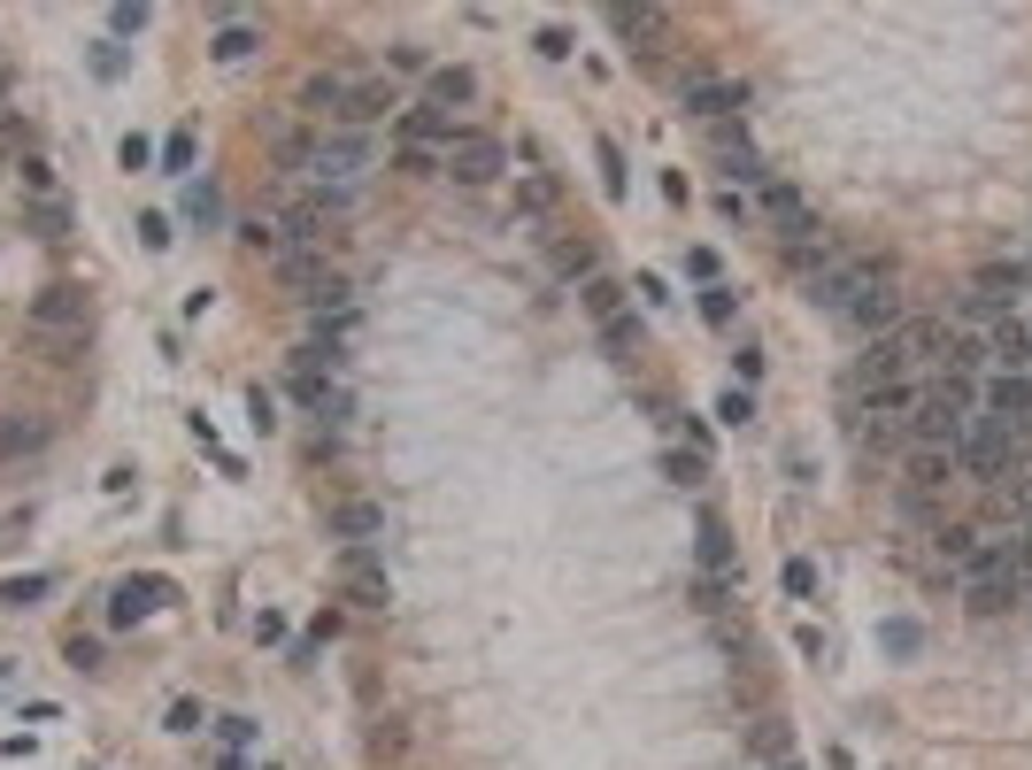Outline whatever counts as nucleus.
<instances>
[{"mask_svg": "<svg viewBox=\"0 0 1032 770\" xmlns=\"http://www.w3.org/2000/svg\"><path fill=\"white\" fill-rule=\"evenodd\" d=\"M709 154L724 162V177H747V185H763V154L747 147L732 124H716V132H709Z\"/></svg>", "mask_w": 1032, "mask_h": 770, "instance_id": "13", "label": "nucleus"}, {"mask_svg": "<svg viewBox=\"0 0 1032 770\" xmlns=\"http://www.w3.org/2000/svg\"><path fill=\"white\" fill-rule=\"evenodd\" d=\"M39 448H47V424H39V417H16V409H8V417H0V462L39 455Z\"/></svg>", "mask_w": 1032, "mask_h": 770, "instance_id": "18", "label": "nucleus"}, {"mask_svg": "<svg viewBox=\"0 0 1032 770\" xmlns=\"http://www.w3.org/2000/svg\"><path fill=\"white\" fill-rule=\"evenodd\" d=\"M894 355H901V370H925V362H948V331L932 324V316H901L894 331H878Z\"/></svg>", "mask_w": 1032, "mask_h": 770, "instance_id": "5", "label": "nucleus"}, {"mask_svg": "<svg viewBox=\"0 0 1032 770\" xmlns=\"http://www.w3.org/2000/svg\"><path fill=\"white\" fill-rule=\"evenodd\" d=\"M539 54H547V62H563V54H570V31H555V23H547V31H539Z\"/></svg>", "mask_w": 1032, "mask_h": 770, "instance_id": "38", "label": "nucleus"}, {"mask_svg": "<svg viewBox=\"0 0 1032 770\" xmlns=\"http://www.w3.org/2000/svg\"><path fill=\"white\" fill-rule=\"evenodd\" d=\"M340 594L354 609H385L393 602V578L378 563V547H340Z\"/></svg>", "mask_w": 1032, "mask_h": 770, "instance_id": "3", "label": "nucleus"}, {"mask_svg": "<svg viewBox=\"0 0 1032 770\" xmlns=\"http://www.w3.org/2000/svg\"><path fill=\"white\" fill-rule=\"evenodd\" d=\"M778 770H794V763H778Z\"/></svg>", "mask_w": 1032, "mask_h": 770, "instance_id": "40", "label": "nucleus"}, {"mask_svg": "<svg viewBox=\"0 0 1032 770\" xmlns=\"http://www.w3.org/2000/svg\"><path fill=\"white\" fill-rule=\"evenodd\" d=\"M987 355L1002 362V378H1032V331L1018 324V316H1002L994 324V339H987Z\"/></svg>", "mask_w": 1032, "mask_h": 770, "instance_id": "10", "label": "nucleus"}, {"mask_svg": "<svg viewBox=\"0 0 1032 770\" xmlns=\"http://www.w3.org/2000/svg\"><path fill=\"white\" fill-rule=\"evenodd\" d=\"M393 170H416V177H432V170H447V154H440V147H401V154H393Z\"/></svg>", "mask_w": 1032, "mask_h": 770, "instance_id": "30", "label": "nucleus"}, {"mask_svg": "<svg viewBox=\"0 0 1032 770\" xmlns=\"http://www.w3.org/2000/svg\"><path fill=\"white\" fill-rule=\"evenodd\" d=\"M732 308H740L732 286H709V294H701V316H709V324H732Z\"/></svg>", "mask_w": 1032, "mask_h": 770, "instance_id": "31", "label": "nucleus"}, {"mask_svg": "<svg viewBox=\"0 0 1032 770\" xmlns=\"http://www.w3.org/2000/svg\"><path fill=\"white\" fill-rule=\"evenodd\" d=\"M216 54H224V62H247V54H255V31H247V23H224V31H216Z\"/></svg>", "mask_w": 1032, "mask_h": 770, "instance_id": "28", "label": "nucleus"}, {"mask_svg": "<svg viewBox=\"0 0 1032 770\" xmlns=\"http://www.w3.org/2000/svg\"><path fill=\"white\" fill-rule=\"evenodd\" d=\"M401 132H409V147H440L447 154V140H455V116H440V109H401Z\"/></svg>", "mask_w": 1032, "mask_h": 770, "instance_id": "16", "label": "nucleus"}, {"mask_svg": "<svg viewBox=\"0 0 1032 770\" xmlns=\"http://www.w3.org/2000/svg\"><path fill=\"white\" fill-rule=\"evenodd\" d=\"M0 162H8V170L31 162V124H23V116H0Z\"/></svg>", "mask_w": 1032, "mask_h": 770, "instance_id": "24", "label": "nucleus"}, {"mask_svg": "<svg viewBox=\"0 0 1032 770\" xmlns=\"http://www.w3.org/2000/svg\"><path fill=\"white\" fill-rule=\"evenodd\" d=\"M716 417H724V424H747V417H755V401H747V386H732V393L716 401Z\"/></svg>", "mask_w": 1032, "mask_h": 770, "instance_id": "33", "label": "nucleus"}, {"mask_svg": "<svg viewBox=\"0 0 1032 770\" xmlns=\"http://www.w3.org/2000/svg\"><path fill=\"white\" fill-rule=\"evenodd\" d=\"M747 101H755L747 78H693V85H687V109H693V116H709V124H732Z\"/></svg>", "mask_w": 1032, "mask_h": 770, "instance_id": "7", "label": "nucleus"}, {"mask_svg": "<svg viewBox=\"0 0 1032 770\" xmlns=\"http://www.w3.org/2000/svg\"><path fill=\"white\" fill-rule=\"evenodd\" d=\"M385 109H401V101H393V85H385V78H362V85H354V109H347V124H378Z\"/></svg>", "mask_w": 1032, "mask_h": 770, "instance_id": "21", "label": "nucleus"}, {"mask_svg": "<svg viewBox=\"0 0 1032 770\" xmlns=\"http://www.w3.org/2000/svg\"><path fill=\"white\" fill-rule=\"evenodd\" d=\"M47 586H54V578H8V586H0V602H8V609H23V602H39Z\"/></svg>", "mask_w": 1032, "mask_h": 770, "instance_id": "32", "label": "nucleus"}, {"mask_svg": "<svg viewBox=\"0 0 1032 770\" xmlns=\"http://www.w3.org/2000/svg\"><path fill=\"white\" fill-rule=\"evenodd\" d=\"M555 270L586 286V278H594V247H586V239H555Z\"/></svg>", "mask_w": 1032, "mask_h": 770, "instance_id": "25", "label": "nucleus"}, {"mask_svg": "<svg viewBox=\"0 0 1032 770\" xmlns=\"http://www.w3.org/2000/svg\"><path fill=\"white\" fill-rule=\"evenodd\" d=\"M332 532H340L347 547H378L385 509H378V501H340V509H332Z\"/></svg>", "mask_w": 1032, "mask_h": 770, "instance_id": "12", "label": "nucleus"}, {"mask_svg": "<svg viewBox=\"0 0 1032 770\" xmlns=\"http://www.w3.org/2000/svg\"><path fill=\"white\" fill-rule=\"evenodd\" d=\"M601 177H609V193H625V154L601 140Z\"/></svg>", "mask_w": 1032, "mask_h": 770, "instance_id": "37", "label": "nucleus"}, {"mask_svg": "<svg viewBox=\"0 0 1032 770\" xmlns=\"http://www.w3.org/2000/svg\"><path fill=\"white\" fill-rule=\"evenodd\" d=\"M309 177H317L324 193H332V185H354V177H362V140H354V132L317 140V147H309Z\"/></svg>", "mask_w": 1032, "mask_h": 770, "instance_id": "8", "label": "nucleus"}, {"mask_svg": "<svg viewBox=\"0 0 1032 770\" xmlns=\"http://www.w3.org/2000/svg\"><path fill=\"white\" fill-rule=\"evenodd\" d=\"M663 470H671V485H701V478H709V455H701V448H671Z\"/></svg>", "mask_w": 1032, "mask_h": 770, "instance_id": "26", "label": "nucleus"}, {"mask_svg": "<svg viewBox=\"0 0 1032 770\" xmlns=\"http://www.w3.org/2000/svg\"><path fill=\"white\" fill-rule=\"evenodd\" d=\"M763 224H771L786 247H809V239H817V208H809V193L786 185V177H763Z\"/></svg>", "mask_w": 1032, "mask_h": 770, "instance_id": "2", "label": "nucleus"}, {"mask_svg": "<svg viewBox=\"0 0 1032 770\" xmlns=\"http://www.w3.org/2000/svg\"><path fill=\"white\" fill-rule=\"evenodd\" d=\"M987 417L1025 432V417H1032V378H994V386H987Z\"/></svg>", "mask_w": 1032, "mask_h": 770, "instance_id": "14", "label": "nucleus"}, {"mask_svg": "<svg viewBox=\"0 0 1032 770\" xmlns=\"http://www.w3.org/2000/svg\"><path fill=\"white\" fill-rule=\"evenodd\" d=\"M23 232H39V239H70V201H62V193L23 201Z\"/></svg>", "mask_w": 1032, "mask_h": 770, "instance_id": "19", "label": "nucleus"}, {"mask_svg": "<svg viewBox=\"0 0 1032 770\" xmlns=\"http://www.w3.org/2000/svg\"><path fill=\"white\" fill-rule=\"evenodd\" d=\"M732 370H740V386H755V378H763V347H740Z\"/></svg>", "mask_w": 1032, "mask_h": 770, "instance_id": "36", "label": "nucleus"}, {"mask_svg": "<svg viewBox=\"0 0 1032 770\" xmlns=\"http://www.w3.org/2000/svg\"><path fill=\"white\" fill-rule=\"evenodd\" d=\"M609 23L625 39H663V8H609Z\"/></svg>", "mask_w": 1032, "mask_h": 770, "instance_id": "23", "label": "nucleus"}, {"mask_svg": "<svg viewBox=\"0 0 1032 770\" xmlns=\"http://www.w3.org/2000/svg\"><path fill=\"white\" fill-rule=\"evenodd\" d=\"M786 594L809 602V594H817V571H809V563H786Z\"/></svg>", "mask_w": 1032, "mask_h": 770, "instance_id": "35", "label": "nucleus"}, {"mask_svg": "<svg viewBox=\"0 0 1032 770\" xmlns=\"http://www.w3.org/2000/svg\"><path fill=\"white\" fill-rule=\"evenodd\" d=\"M85 316H93L85 286H39L31 294V324L39 331H85Z\"/></svg>", "mask_w": 1032, "mask_h": 770, "instance_id": "6", "label": "nucleus"}, {"mask_svg": "<svg viewBox=\"0 0 1032 770\" xmlns=\"http://www.w3.org/2000/svg\"><path fill=\"white\" fill-rule=\"evenodd\" d=\"M354 85H362L354 70H317V78L301 85V109H309V116H340V124H347V109H354Z\"/></svg>", "mask_w": 1032, "mask_h": 770, "instance_id": "9", "label": "nucleus"}, {"mask_svg": "<svg viewBox=\"0 0 1032 770\" xmlns=\"http://www.w3.org/2000/svg\"><path fill=\"white\" fill-rule=\"evenodd\" d=\"M601 347H609V355H632V347H640V316H617V324H601Z\"/></svg>", "mask_w": 1032, "mask_h": 770, "instance_id": "29", "label": "nucleus"}, {"mask_svg": "<svg viewBox=\"0 0 1032 770\" xmlns=\"http://www.w3.org/2000/svg\"><path fill=\"white\" fill-rule=\"evenodd\" d=\"M932 547H940V563H948L956 578H963V571H971V555H979L987 540H979L971 524H940V532H932Z\"/></svg>", "mask_w": 1032, "mask_h": 770, "instance_id": "20", "label": "nucleus"}, {"mask_svg": "<svg viewBox=\"0 0 1032 770\" xmlns=\"http://www.w3.org/2000/svg\"><path fill=\"white\" fill-rule=\"evenodd\" d=\"M163 602H171V586H155V578H132V586H116L109 616H116V624H140L147 609H163Z\"/></svg>", "mask_w": 1032, "mask_h": 770, "instance_id": "17", "label": "nucleus"}, {"mask_svg": "<svg viewBox=\"0 0 1032 770\" xmlns=\"http://www.w3.org/2000/svg\"><path fill=\"white\" fill-rule=\"evenodd\" d=\"M578 301H586V316H594V324H617V316H625V286H609V278H586V286H578Z\"/></svg>", "mask_w": 1032, "mask_h": 770, "instance_id": "22", "label": "nucleus"}, {"mask_svg": "<svg viewBox=\"0 0 1032 770\" xmlns=\"http://www.w3.org/2000/svg\"><path fill=\"white\" fill-rule=\"evenodd\" d=\"M163 162H171V170H185V162H193V132H171V147H163Z\"/></svg>", "mask_w": 1032, "mask_h": 770, "instance_id": "39", "label": "nucleus"}, {"mask_svg": "<svg viewBox=\"0 0 1032 770\" xmlns=\"http://www.w3.org/2000/svg\"><path fill=\"white\" fill-rule=\"evenodd\" d=\"M471 101H478V78H471L463 62H447V70H432V78H424V109H440V116H447V109H471Z\"/></svg>", "mask_w": 1032, "mask_h": 770, "instance_id": "11", "label": "nucleus"}, {"mask_svg": "<svg viewBox=\"0 0 1032 770\" xmlns=\"http://www.w3.org/2000/svg\"><path fill=\"white\" fill-rule=\"evenodd\" d=\"M502 170H509V154H502L494 132H455V140H447V177H463V185H494Z\"/></svg>", "mask_w": 1032, "mask_h": 770, "instance_id": "4", "label": "nucleus"}, {"mask_svg": "<svg viewBox=\"0 0 1032 770\" xmlns=\"http://www.w3.org/2000/svg\"><path fill=\"white\" fill-rule=\"evenodd\" d=\"M1025 331H1032V316H1025Z\"/></svg>", "mask_w": 1032, "mask_h": 770, "instance_id": "41", "label": "nucleus"}, {"mask_svg": "<svg viewBox=\"0 0 1032 770\" xmlns=\"http://www.w3.org/2000/svg\"><path fill=\"white\" fill-rule=\"evenodd\" d=\"M948 478H956V455H948V448H909V493H917V501L940 493Z\"/></svg>", "mask_w": 1032, "mask_h": 770, "instance_id": "15", "label": "nucleus"}, {"mask_svg": "<svg viewBox=\"0 0 1032 770\" xmlns=\"http://www.w3.org/2000/svg\"><path fill=\"white\" fill-rule=\"evenodd\" d=\"M809 301L833 308V316H848V324H863V331H894V324H901L894 270H886V263H870V255H840L825 278H809Z\"/></svg>", "mask_w": 1032, "mask_h": 770, "instance_id": "1", "label": "nucleus"}, {"mask_svg": "<svg viewBox=\"0 0 1032 770\" xmlns=\"http://www.w3.org/2000/svg\"><path fill=\"white\" fill-rule=\"evenodd\" d=\"M516 208H532V216H539V208H555V177L524 170V177H516Z\"/></svg>", "mask_w": 1032, "mask_h": 770, "instance_id": "27", "label": "nucleus"}, {"mask_svg": "<svg viewBox=\"0 0 1032 770\" xmlns=\"http://www.w3.org/2000/svg\"><path fill=\"white\" fill-rule=\"evenodd\" d=\"M878 639H886V647H894V655H909V647H917V639H925V632H917V624H909V616H894V624H886V632H878Z\"/></svg>", "mask_w": 1032, "mask_h": 770, "instance_id": "34", "label": "nucleus"}]
</instances>
